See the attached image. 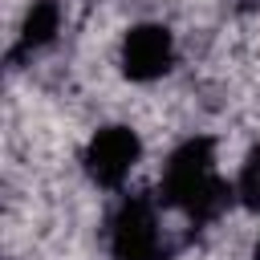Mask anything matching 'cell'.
<instances>
[{
  "label": "cell",
  "mask_w": 260,
  "mask_h": 260,
  "mask_svg": "<svg viewBox=\"0 0 260 260\" xmlns=\"http://www.w3.org/2000/svg\"><path fill=\"white\" fill-rule=\"evenodd\" d=\"M162 199L191 219H211L228 207L232 191L215 175V142L211 138H187L162 171Z\"/></svg>",
  "instance_id": "obj_1"
},
{
  "label": "cell",
  "mask_w": 260,
  "mask_h": 260,
  "mask_svg": "<svg viewBox=\"0 0 260 260\" xmlns=\"http://www.w3.org/2000/svg\"><path fill=\"white\" fill-rule=\"evenodd\" d=\"M114 260H154L158 256V219L146 195H130L110 223Z\"/></svg>",
  "instance_id": "obj_2"
},
{
  "label": "cell",
  "mask_w": 260,
  "mask_h": 260,
  "mask_svg": "<svg viewBox=\"0 0 260 260\" xmlns=\"http://www.w3.org/2000/svg\"><path fill=\"white\" fill-rule=\"evenodd\" d=\"M142 154V142L130 126H102L85 146V171L98 187H118Z\"/></svg>",
  "instance_id": "obj_3"
},
{
  "label": "cell",
  "mask_w": 260,
  "mask_h": 260,
  "mask_svg": "<svg viewBox=\"0 0 260 260\" xmlns=\"http://www.w3.org/2000/svg\"><path fill=\"white\" fill-rule=\"evenodd\" d=\"M175 41L162 24H134L122 41V73L130 81H154L171 69Z\"/></svg>",
  "instance_id": "obj_4"
},
{
  "label": "cell",
  "mask_w": 260,
  "mask_h": 260,
  "mask_svg": "<svg viewBox=\"0 0 260 260\" xmlns=\"http://www.w3.org/2000/svg\"><path fill=\"white\" fill-rule=\"evenodd\" d=\"M61 28V4L57 0H32V8L24 12V24H20V41H16V53H37L45 49Z\"/></svg>",
  "instance_id": "obj_5"
},
{
  "label": "cell",
  "mask_w": 260,
  "mask_h": 260,
  "mask_svg": "<svg viewBox=\"0 0 260 260\" xmlns=\"http://www.w3.org/2000/svg\"><path fill=\"white\" fill-rule=\"evenodd\" d=\"M236 195L248 211H260V146L248 150V158L240 167V179H236Z\"/></svg>",
  "instance_id": "obj_6"
},
{
  "label": "cell",
  "mask_w": 260,
  "mask_h": 260,
  "mask_svg": "<svg viewBox=\"0 0 260 260\" xmlns=\"http://www.w3.org/2000/svg\"><path fill=\"white\" fill-rule=\"evenodd\" d=\"M252 260H260V236H256V248H252Z\"/></svg>",
  "instance_id": "obj_7"
}]
</instances>
